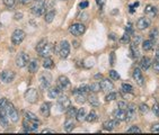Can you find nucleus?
Here are the masks:
<instances>
[{
	"label": "nucleus",
	"mask_w": 159,
	"mask_h": 135,
	"mask_svg": "<svg viewBox=\"0 0 159 135\" xmlns=\"http://www.w3.org/2000/svg\"><path fill=\"white\" fill-rule=\"evenodd\" d=\"M127 133H141V130H140L138 126H131L129 130H127Z\"/></svg>",
	"instance_id": "79ce46f5"
},
{
	"label": "nucleus",
	"mask_w": 159,
	"mask_h": 135,
	"mask_svg": "<svg viewBox=\"0 0 159 135\" xmlns=\"http://www.w3.org/2000/svg\"><path fill=\"white\" fill-rule=\"evenodd\" d=\"M75 128V122L72 120V118H68L64 122V130L67 132H71Z\"/></svg>",
	"instance_id": "cd10ccee"
},
{
	"label": "nucleus",
	"mask_w": 159,
	"mask_h": 135,
	"mask_svg": "<svg viewBox=\"0 0 159 135\" xmlns=\"http://www.w3.org/2000/svg\"><path fill=\"white\" fill-rule=\"evenodd\" d=\"M41 114L44 116V117H49L50 116V104L49 103H44L40 108Z\"/></svg>",
	"instance_id": "4be33fe9"
},
{
	"label": "nucleus",
	"mask_w": 159,
	"mask_h": 135,
	"mask_svg": "<svg viewBox=\"0 0 159 135\" xmlns=\"http://www.w3.org/2000/svg\"><path fill=\"white\" fill-rule=\"evenodd\" d=\"M52 82V77L49 72H44L40 77V88L42 90H46L50 88Z\"/></svg>",
	"instance_id": "20e7f679"
},
{
	"label": "nucleus",
	"mask_w": 159,
	"mask_h": 135,
	"mask_svg": "<svg viewBox=\"0 0 159 135\" xmlns=\"http://www.w3.org/2000/svg\"><path fill=\"white\" fill-rule=\"evenodd\" d=\"M0 79L4 84H10L12 80L15 79V72L6 70L0 73Z\"/></svg>",
	"instance_id": "9d476101"
},
{
	"label": "nucleus",
	"mask_w": 159,
	"mask_h": 135,
	"mask_svg": "<svg viewBox=\"0 0 159 135\" xmlns=\"http://www.w3.org/2000/svg\"><path fill=\"white\" fill-rule=\"evenodd\" d=\"M110 64H111V65H114V64H115V53H114V52H112L111 54H110Z\"/></svg>",
	"instance_id": "3c124183"
},
{
	"label": "nucleus",
	"mask_w": 159,
	"mask_h": 135,
	"mask_svg": "<svg viewBox=\"0 0 159 135\" xmlns=\"http://www.w3.org/2000/svg\"><path fill=\"white\" fill-rule=\"evenodd\" d=\"M33 0H20V2L23 5H28L29 2H32Z\"/></svg>",
	"instance_id": "052dcab7"
},
{
	"label": "nucleus",
	"mask_w": 159,
	"mask_h": 135,
	"mask_svg": "<svg viewBox=\"0 0 159 135\" xmlns=\"http://www.w3.org/2000/svg\"><path fill=\"white\" fill-rule=\"evenodd\" d=\"M60 92H61V89L59 87H54V88H51L49 90V97L52 98V99H56L60 96Z\"/></svg>",
	"instance_id": "412c9836"
},
{
	"label": "nucleus",
	"mask_w": 159,
	"mask_h": 135,
	"mask_svg": "<svg viewBox=\"0 0 159 135\" xmlns=\"http://www.w3.org/2000/svg\"><path fill=\"white\" fill-rule=\"evenodd\" d=\"M105 1L106 0H96V4L100 6V8H102L104 5H105Z\"/></svg>",
	"instance_id": "6e6d98bb"
},
{
	"label": "nucleus",
	"mask_w": 159,
	"mask_h": 135,
	"mask_svg": "<svg viewBox=\"0 0 159 135\" xmlns=\"http://www.w3.org/2000/svg\"><path fill=\"white\" fill-rule=\"evenodd\" d=\"M125 29H127V32H129V33H132V32H133V31H132V25H131V24L127 25V27L125 28Z\"/></svg>",
	"instance_id": "680f3d73"
},
{
	"label": "nucleus",
	"mask_w": 159,
	"mask_h": 135,
	"mask_svg": "<svg viewBox=\"0 0 159 135\" xmlns=\"http://www.w3.org/2000/svg\"><path fill=\"white\" fill-rule=\"evenodd\" d=\"M119 126V120L117 119H110V120H106L105 123L103 124V127L107 131H112L116 127Z\"/></svg>",
	"instance_id": "f3484780"
},
{
	"label": "nucleus",
	"mask_w": 159,
	"mask_h": 135,
	"mask_svg": "<svg viewBox=\"0 0 159 135\" xmlns=\"http://www.w3.org/2000/svg\"><path fill=\"white\" fill-rule=\"evenodd\" d=\"M89 91H90L89 86L83 84V86H80L79 88H77V89L73 90V95H75V94H83V95H85V94H87V92H89Z\"/></svg>",
	"instance_id": "b1692460"
},
{
	"label": "nucleus",
	"mask_w": 159,
	"mask_h": 135,
	"mask_svg": "<svg viewBox=\"0 0 159 135\" xmlns=\"http://www.w3.org/2000/svg\"><path fill=\"white\" fill-rule=\"evenodd\" d=\"M56 53L60 55V58L66 59L70 54V44L67 41H62L60 42L59 45L56 46Z\"/></svg>",
	"instance_id": "f257e3e1"
},
{
	"label": "nucleus",
	"mask_w": 159,
	"mask_h": 135,
	"mask_svg": "<svg viewBox=\"0 0 159 135\" xmlns=\"http://www.w3.org/2000/svg\"><path fill=\"white\" fill-rule=\"evenodd\" d=\"M48 43V42H46V40H41L40 42H39V43H37V45H36V51L39 52V53H40L41 51H42V48H44V46H45V44Z\"/></svg>",
	"instance_id": "58836bf2"
},
{
	"label": "nucleus",
	"mask_w": 159,
	"mask_h": 135,
	"mask_svg": "<svg viewBox=\"0 0 159 135\" xmlns=\"http://www.w3.org/2000/svg\"><path fill=\"white\" fill-rule=\"evenodd\" d=\"M52 51H53V46H52V44L46 43L45 44V46L42 48V51L40 52V55L42 56V58H48V56L52 53Z\"/></svg>",
	"instance_id": "a211bd4d"
},
{
	"label": "nucleus",
	"mask_w": 159,
	"mask_h": 135,
	"mask_svg": "<svg viewBox=\"0 0 159 135\" xmlns=\"http://www.w3.org/2000/svg\"><path fill=\"white\" fill-rule=\"evenodd\" d=\"M110 77H111L113 80H119L120 78H121L120 74L115 71V70H111V71H110Z\"/></svg>",
	"instance_id": "a19ab883"
},
{
	"label": "nucleus",
	"mask_w": 159,
	"mask_h": 135,
	"mask_svg": "<svg viewBox=\"0 0 159 135\" xmlns=\"http://www.w3.org/2000/svg\"><path fill=\"white\" fill-rule=\"evenodd\" d=\"M133 79L135 80V82L139 84V86H143L144 84V79H143V74L141 72V69L139 68H135L133 70Z\"/></svg>",
	"instance_id": "9b49d317"
},
{
	"label": "nucleus",
	"mask_w": 159,
	"mask_h": 135,
	"mask_svg": "<svg viewBox=\"0 0 159 135\" xmlns=\"http://www.w3.org/2000/svg\"><path fill=\"white\" fill-rule=\"evenodd\" d=\"M86 31V27H85V25L80 24V23H76V24L71 25L70 27H69V32L71 33L73 36H80L83 35Z\"/></svg>",
	"instance_id": "0eeeda50"
},
{
	"label": "nucleus",
	"mask_w": 159,
	"mask_h": 135,
	"mask_svg": "<svg viewBox=\"0 0 159 135\" xmlns=\"http://www.w3.org/2000/svg\"><path fill=\"white\" fill-rule=\"evenodd\" d=\"M156 59H157V60L159 61V50H158L157 52H156Z\"/></svg>",
	"instance_id": "69168bd1"
},
{
	"label": "nucleus",
	"mask_w": 159,
	"mask_h": 135,
	"mask_svg": "<svg viewBox=\"0 0 159 135\" xmlns=\"http://www.w3.org/2000/svg\"><path fill=\"white\" fill-rule=\"evenodd\" d=\"M25 118H28V119H37V117H36L33 113H31V111H25Z\"/></svg>",
	"instance_id": "de8ad7c7"
},
{
	"label": "nucleus",
	"mask_w": 159,
	"mask_h": 135,
	"mask_svg": "<svg viewBox=\"0 0 159 135\" xmlns=\"http://www.w3.org/2000/svg\"><path fill=\"white\" fill-rule=\"evenodd\" d=\"M42 133L43 134H45V133H56V131L54 130H50V128H44L43 131H42Z\"/></svg>",
	"instance_id": "13d9d810"
},
{
	"label": "nucleus",
	"mask_w": 159,
	"mask_h": 135,
	"mask_svg": "<svg viewBox=\"0 0 159 135\" xmlns=\"http://www.w3.org/2000/svg\"><path fill=\"white\" fill-rule=\"evenodd\" d=\"M14 17H15V19H16V20H19V19H22V17H23V14H22V12H16Z\"/></svg>",
	"instance_id": "4d7b16f0"
},
{
	"label": "nucleus",
	"mask_w": 159,
	"mask_h": 135,
	"mask_svg": "<svg viewBox=\"0 0 159 135\" xmlns=\"http://www.w3.org/2000/svg\"><path fill=\"white\" fill-rule=\"evenodd\" d=\"M150 131L152 132V133H159V123L152 124L150 127Z\"/></svg>",
	"instance_id": "c03bdc74"
},
{
	"label": "nucleus",
	"mask_w": 159,
	"mask_h": 135,
	"mask_svg": "<svg viewBox=\"0 0 159 135\" xmlns=\"http://www.w3.org/2000/svg\"><path fill=\"white\" fill-rule=\"evenodd\" d=\"M75 98H76V103L77 104L83 105V104L86 103V97H85L83 94H75Z\"/></svg>",
	"instance_id": "f704fd0d"
},
{
	"label": "nucleus",
	"mask_w": 159,
	"mask_h": 135,
	"mask_svg": "<svg viewBox=\"0 0 159 135\" xmlns=\"http://www.w3.org/2000/svg\"><path fill=\"white\" fill-rule=\"evenodd\" d=\"M121 43H123V44H125V43H129L130 42V35L127 34V33H125L123 36H122V38H121Z\"/></svg>",
	"instance_id": "37998d69"
},
{
	"label": "nucleus",
	"mask_w": 159,
	"mask_h": 135,
	"mask_svg": "<svg viewBox=\"0 0 159 135\" xmlns=\"http://www.w3.org/2000/svg\"><path fill=\"white\" fill-rule=\"evenodd\" d=\"M77 108L73 107V106H70V107L67 109V117L68 118H73V117H76V115H77Z\"/></svg>",
	"instance_id": "2f4dec72"
},
{
	"label": "nucleus",
	"mask_w": 159,
	"mask_h": 135,
	"mask_svg": "<svg viewBox=\"0 0 159 135\" xmlns=\"http://www.w3.org/2000/svg\"><path fill=\"white\" fill-rule=\"evenodd\" d=\"M97 118H98V116H97V114H96V111L95 110H90V113L86 116L85 120H87L88 123H94V122L97 120Z\"/></svg>",
	"instance_id": "bb28decb"
},
{
	"label": "nucleus",
	"mask_w": 159,
	"mask_h": 135,
	"mask_svg": "<svg viewBox=\"0 0 159 135\" xmlns=\"http://www.w3.org/2000/svg\"><path fill=\"white\" fill-rule=\"evenodd\" d=\"M133 87H132L131 84H122V91L125 92V94H131V92H133Z\"/></svg>",
	"instance_id": "e433bc0d"
},
{
	"label": "nucleus",
	"mask_w": 159,
	"mask_h": 135,
	"mask_svg": "<svg viewBox=\"0 0 159 135\" xmlns=\"http://www.w3.org/2000/svg\"><path fill=\"white\" fill-rule=\"evenodd\" d=\"M71 106V101L67 96H59L58 97V107L60 111H67V109Z\"/></svg>",
	"instance_id": "39448f33"
},
{
	"label": "nucleus",
	"mask_w": 159,
	"mask_h": 135,
	"mask_svg": "<svg viewBox=\"0 0 159 135\" xmlns=\"http://www.w3.org/2000/svg\"><path fill=\"white\" fill-rule=\"evenodd\" d=\"M157 35H158V31H157V28H155V29H152L150 32V34H149V36H150V40H155L156 37H157Z\"/></svg>",
	"instance_id": "8fccbe9b"
},
{
	"label": "nucleus",
	"mask_w": 159,
	"mask_h": 135,
	"mask_svg": "<svg viewBox=\"0 0 159 135\" xmlns=\"http://www.w3.org/2000/svg\"><path fill=\"white\" fill-rule=\"evenodd\" d=\"M100 88H102V91H111L114 89V84L112 81H110L108 79H103L100 82Z\"/></svg>",
	"instance_id": "4468645a"
},
{
	"label": "nucleus",
	"mask_w": 159,
	"mask_h": 135,
	"mask_svg": "<svg viewBox=\"0 0 159 135\" xmlns=\"http://www.w3.org/2000/svg\"><path fill=\"white\" fill-rule=\"evenodd\" d=\"M135 106L133 104H130V105H127V122H131L133 120L135 117Z\"/></svg>",
	"instance_id": "ddd939ff"
},
{
	"label": "nucleus",
	"mask_w": 159,
	"mask_h": 135,
	"mask_svg": "<svg viewBox=\"0 0 159 135\" xmlns=\"http://www.w3.org/2000/svg\"><path fill=\"white\" fill-rule=\"evenodd\" d=\"M16 4V0H4V5L7 8H12Z\"/></svg>",
	"instance_id": "ea45409f"
},
{
	"label": "nucleus",
	"mask_w": 159,
	"mask_h": 135,
	"mask_svg": "<svg viewBox=\"0 0 159 135\" xmlns=\"http://www.w3.org/2000/svg\"><path fill=\"white\" fill-rule=\"evenodd\" d=\"M151 64H152V61H151V59H149V58H142L141 61H140L141 70H144V71H147L148 69L151 67Z\"/></svg>",
	"instance_id": "6ab92c4d"
},
{
	"label": "nucleus",
	"mask_w": 159,
	"mask_h": 135,
	"mask_svg": "<svg viewBox=\"0 0 159 135\" xmlns=\"http://www.w3.org/2000/svg\"><path fill=\"white\" fill-rule=\"evenodd\" d=\"M54 17H56V10H50L45 14V17H44V20H45V23H52L53 19H54Z\"/></svg>",
	"instance_id": "c85d7f7f"
},
{
	"label": "nucleus",
	"mask_w": 159,
	"mask_h": 135,
	"mask_svg": "<svg viewBox=\"0 0 159 135\" xmlns=\"http://www.w3.org/2000/svg\"><path fill=\"white\" fill-rule=\"evenodd\" d=\"M117 107L121 108V109H127V104L125 103V101H119V103H117Z\"/></svg>",
	"instance_id": "603ef678"
},
{
	"label": "nucleus",
	"mask_w": 159,
	"mask_h": 135,
	"mask_svg": "<svg viewBox=\"0 0 159 135\" xmlns=\"http://www.w3.org/2000/svg\"><path fill=\"white\" fill-rule=\"evenodd\" d=\"M148 111H149L148 106L146 105V104H142V105L140 106V113H141V114H147Z\"/></svg>",
	"instance_id": "a18cd8bd"
},
{
	"label": "nucleus",
	"mask_w": 159,
	"mask_h": 135,
	"mask_svg": "<svg viewBox=\"0 0 159 135\" xmlns=\"http://www.w3.org/2000/svg\"><path fill=\"white\" fill-rule=\"evenodd\" d=\"M53 65H54V63H53V60L51 59V58H44V62H43V68L44 69H52L53 68Z\"/></svg>",
	"instance_id": "473e14b6"
},
{
	"label": "nucleus",
	"mask_w": 159,
	"mask_h": 135,
	"mask_svg": "<svg viewBox=\"0 0 159 135\" xmlns=\"http://www.w3.org/2000/svg\"><path fill=\"white\" fill-rule=\"evenodd\" d=\"M8 116L4 114V113H1L0 111V125L4 127V128H7L8 127V118H7Z\"/></svg>",
	"instance_id": "7c9ffc66"
},
{
	"label": "nucleus",
	"mask_w": 159,
	"mask_h": 135,
	"mask_svg": "<svg viewBox=\"0 0 159 135\" xmlns=\"http://www.w3.org/2000/svg\"><path fill=\"white\" fill-rule=\"evenodd\" d=\"M152 65V68H154V71L157 72V73H159V61H156V62H154V63L151 64Z\"/></svg>",
	"instance_id": "864d4df0"
},
{
	"label": "nucleus",
	"mask_w": 159,
	"mask_h": 135,
	"mask_svg": "<svg viewBox=\"0 0 159 135\" xmlns=\"http://www.w3.org/2000/svg\"><path fill=\"white\" fill-rule=\"evenodd\" d=\"M7 103H8V100L6 99V98H1V99H0V110H2V109L6 107Z\"/></svg>",
	"instance_id": "09e8293b"
},
{
	"label": "nucleus",
	"mask_w": 159,
	"mask_h": 135,
	"mask_svg": "<svg viewBox=\"0 0 159 135\" xmlns=\"http://www.w3.org/2000/svg\"><path fill=\"white\" fill-rule=\"evenodd\" d=\"M25 99L27 100L28 103L31 104H35L39 99V94H37V90L34 89V88H29L27 89V91L25 92Z\"/></svg>",
	"instance_id": "6e6552de"
},
{
	"label": "nucleus",
	"mask_w": 159,
	"mask_h": 135,
	"mask_svg": "<svg viewBox=\"0 0 159 135\" xmlns=\"http://www.w3.org/2000/svg\"><path fill=\"white\" fill-rule=\"evenodd\" d=\"M27 63H29V56L28 54L24 53V52H22L19 53L16 58V65L18 68H24L27 65Z\"/></svg>",
	"instance_id": "1a4fd4ad"
},
{
	"label": "nucleus",
	"mask_w": 159,
	"mask_h": 135,
	"mask_svg": "<svg viewBox=\"0 0 159 135\" xmlns=\"http://www.w3.org/2000/svg\"><path fill=\"white\" fill-rule=\"evenodd\" d=\"M45 9H46V1L45 0H37L31 10H32L33 15L40 17L44 14Z\"/></svg>",
	"instance_id": "f03ea898"
},
{
	"label": "nucleus",
	"mask_w": 159,
	"mask_h": 135,
	"mask_svg": "<svg viewBox=\"0 0 159 135\" xmlns=\"http://www.w3.org/2000/svg\"><path fill=\"white\" fill-rule=\"evenodd\" d=\"M117 97H119V94H116V92H110L108 95H106L105 100H106V101H112V100H115Z\"/></svg>",
	"instance_id": "4c0bfd02"
},
{
	"label": "nucleus",
	"mask_w": 159,
	"mask_h": 135,
	"mask_svg": "<svg viewBox=\"0 0 159 135\" xmlns=\"http://www.w3.org/2000/svg\"><path fill=\"white\" fill-rule=\"evenodd\" d=\"M70 86V81L66 76H60L59 79H58V87L61 89V90H64L66 88H68Z\"/></svg>",
	"instance_id": "2eb2a0df"
},
{
	"label": "nucleus",
	"mask_w": 159,
	"mask_h": 135,
	"mask_svg": "<svg viewBox=\"0 0 159 135\" xmlns=\"http://www.w3.org/2000/svg\"><path fill=\"white\" fill-rule=\"evenodd\" d=\"M88 101H89V104H90L92 106H94V107H98V106H100V100L97 98V96L95 95V92L88 97Z\"/></svg>",
	"instance_id": "a878e982"
},
{
	"label": "nucleus",
	"mask_w": 159,
	"mask_h": 135,
	"mask_svg": "<svg viewBox=\"0 0 159 135\" xmlns=\"http://www.w3.org/2000/svg\"><path fill=\"white\" fill-rule=\"evenodd\" d=\"M39 70V62L37 60H33L28 63V71L31 73H35L36 71Z\"/></svg>",
	"instance_id": "5701e85b"
},
{
	"label": "nucleus",
	"mask_w": 159,
	"mask_h": 135,
	"mask_svg": "<svg viewBox=\"0 0 159 135\" xmlns=\"http://www.w3.org/2000/svg\"><path fill=\"white\" fill-rule=\"evenodd\" d=\"M140 41H141V36L135 35V36H134V42H133V43H135V44H139V43H140Z\"/></svg>",
	"instance_id": "bf43d9fd"
},
{
	"label": "nucleus",
	"mask_w": 159,
	"mask_h": 135,
	"mask_svg": "<svg viewBox=\"0 0 159 135\" xmlns=\"http://www.w3.org/2000/svg\"><path fill=\"white\" fill-rule=\"evenodd\" d=\"M88 1H84V2H80L79 4V8L80 9H85V8H87L88 7Z\"/></svg>",
	"instance_id": "5fc2aeb1"
},
{
	"label": "nucleus",
	"mask_w": 159,
	"mask_h": 135,
	"mask_svg": "<svg viewBox=\"0 0 159 135\" xmlns=\"http://www.w3.org/2000/svg\"><path fill=\"white\" fill-rule=\"evenodd\" d=\"M152 111H154V114H155L156 116H158L159 117V104L158 103L154 104V106H152Z\"/></svg>",
	"instance_id": "49530a36"
},
{
	"label": "nucleus",
	"mask_w": 159,
	"mask_h": 135,
	"mask_svg": "<svg viewBox=\"0 0 159 135\" xmlns=\"http://www.w3.org/2000/svg\"><path fill=\"white\" fill-rule=\"evenodd\" d=\"M113 116H114V118L117 119V120H125L127 119V111L125 109H115V110L113 111Z\"/></svg>",
	"instance_id": "dca6fc26"
},
{
	"label": "nucleus",
	"mask_w": 159,
	"mask_h": 135,
	"mask_svg": "<svg viewBox=\"0 0 159 135\" xmlns=\"http://www.w3.org/2000/svg\"><path fill=\"white\" fill-rule=\"evenodd\" d=\"M131 51H132V54H133V58H139L140 51H139V48H138V44H135V43L131 44Z\"/></svg>",
	"instance_id": "c9c22d12"
},
{
	"label": "nucleus",
	"mask_w": 159,
	"mask_h": 135,
	"mask_svg": "<svg viewBox=\"0 0 159 135\" xmlns=\"http://www.w3.org/2000/svg\"><path fill=\"white\" fill-rule=\"evenodd\" d=\"M39 125H40V120H39V119L25 118L24 119V123H23L24 130L26 132H35V131H37Z\"/></svg>",
	"instance_id": "7ed1b4c3"
},
{
	"label": "nucleus",
	"mask_w": 159,
	"mask_h": 135,
	"mask_svg": "<svg viewBox=\"0 0 159 135\" xmlns=\"http://www.w3.org/2000/svg\"><path fill=\"white\" fill-rule=\"evenodd\" d=\"M103 78V76L102 74H96L95 76V79H102Z\"/></svg>",
	"instance_id": "0e129e2a"
},
{
	"label": "nucleus",
	"mask_w": 159,
	"mask_h": 135,
	"mask_svg": "<svg viewBox=\"0 0 159 135\" xmlns=\"http://www.w3.org/2000/svg\"><path fill=\"white\" fill-rule=\"evenodd\" d=\"M76 118L78 122H83L86 118V109L85 108H79L77 110V115H76Z\"/></svg>",
	"instance_id": "393cba45"
},
{
	"label": "nucleus",
	"mask_w": 159,
	"mask_h": 135,
	"mask_svg": "<svg viewBox=\"0 0 159 135\" xmlns=\"http://www.w3.org/2000/svg\"><path fill=\"white\" fill-rule=\"evenodd\" d=\"M150 24H151V21L148 17H141V18H139L138 23H137V27L139 28V29H141V31H143V29H146V28L149 27Z\"/></svg>",
	"instance_id": "f8f14e48"
},
{
	"label": "nucleus",
	"mask_w": 159,
	"mask_h": 135,
	"mask_svg": "<svg viewBox=\"0 0 159 135\" xmlns=\"http://www.w3.org/2000/svg\"><path fill=\"white\" fill-rule=\"evenodd\" d=\"M110 37H111L112 40H114V41H115V40H117V38H116V37H115V34H113V33H112L111 35H110Z\"/></svg>",
	"instance_id": "e2e57ef3"
},
{
	"label": "nucleus",
	"mask_w": 159,
	"mask_h": 135,
	"mask_svg": "<svg viewBox=\"0 0 159 135\" xmlns=\"http://www.w3.org/2000/svg\"><path fill=\"white\" fill-rule=\"evenodd\" d=\"M144 12H146V15H148L149 17L154 18V17H156V15H157V9H156L154 6L148 5L147 7H146V9H144Z\"/></svg>",
	"instance_id": "aec40b11"
},
{
	"label": "nucleus",
	"mask_w": 159,
	"mask_h": 135,
	"mask_svg": "<svg viewBox=\"0 0 159 135\" xmlns=\"http://www.w3.org/2000/svg\"><path fill=\"white\" fill-rule=\"evenodd\" d=\"M89 89H90V91L95 92V94L98 91H102V88H100V82H93V84L89 86Z\"/></svg>",
	"instance_id": "72a5a7b5"
},
{
	"label": "nucleus",
	"mask_w": 159,
	"mask_h": 135,
	"mask_svg": "<svg viewBox=\"0 0 159 135\" xmlns=\"http://www.w3.org/2000/svg\"><path fill=\"white\" fill-rule=\"evenodd\" d=\"M154 45H155L154 41L152 40H147L142 43V48H143L144 51H151V50L154 48Z\"/></svg>",
	"instance_id": "c756f323"
},
{
	"label": "nucleus",
	"mask_w": 159,
	"mask_h": 135,
	"mask_svg": "<svg viewBox=\"0 0 159 135\" xmlns=\"http://www.w3.org/2000/svg\"><path fill=\"white\" fill-rule=\"evenodd\" d=\"M25 36H26V34H25L24 31H22V29H16L12 35V44H14V45H19V44L25 40Z\"/></svg>",
	"instance_id": "423d86ee"
}]
</instances>
